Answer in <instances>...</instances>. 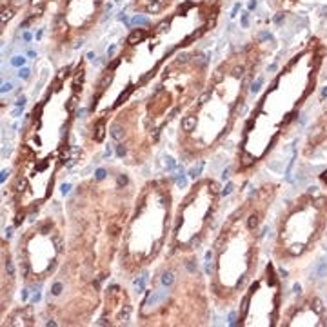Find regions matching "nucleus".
I'll return each mask as SVG.
<instances>
[{
    "label": "nucleus",
    "mask_w": 327,
    "mask_h": 327,
    "mask_svg": "<svg viewBox=\"0 0 327 327\" xmlns=\"http://www.w3.org/2000/svg\"><path fill=\"white\" fill-rule=\"evenodd\" d=\"M60 289H62V285H60V284H54V287H53V293H54V295H58V293H60Z\"/></svg>",
    "instance_id": "obj_10"
},
{
    "label": "nucleus",
    "mask_w": 327,
    "mask_h": 327,
    "mask_svg": "<svg viewBox=\"0 0 327 327\" xmlns=\"http://www.w3.org/2000/svg\"><path fill=\"white\" fill-rule=\"evenodd\" d=\"M256 224H258V216L253 215V216L249 218V227H256Z\"/></svg>",
    "instance_id": "obj_7"
},
{
    "label": "nucleus",
    "mask_w": 327,
    "mask_h": 327,
    "mask_svg": "<svg viewBox=\"0 0 327 327\" xmlns=\"http://www.w3.org/2000/svg\"><path fill=\"white\" fill-rule=\"evenodd\" d=\"M118 182H120V184H126V182H127V178H126V176H120V178H118Z\"/></svg>",
    "instance_id": "obj_13"
},
{
    "label": "nucleus",
    "mask_w": 327,
    "mask_h": 327,
    "mask_svg": "<svg viewBox=\"0 0 327 327\" xmlns=\"http://www.w3.org/2000/svg\"><path fill=\"white\" fill-rule=\"evenodd\" d=\"M325 271H327V265L322 264V265H320V267L316 269V276H324V275H325Z\"/></svg>",
    "instance_id": "obj_6"
},
{
    "label": "nucleus",
    "mask_w": 327,
    "mask_h": 327,
    "mask_svg": "<svg viewBox=\"0 0 327 327\" xmlns=\"http://www.w3.org/2000/svg\"><path fill=\"white\" fill-rule=\"evenodd\" d=\"M104 175H106V173H104V171H102V169H100V171L97 173V176H98V178H104Z\"/></svg>",
    "instance_id": "obj_12"
},
{
    "label": "nucleus",
    "mask_w": 327,
    "mask_h": 327,
    "mask_svg": "<svg viewBox=\"0 0 327 327\" xmlns=\"http://www.w3.org/2000/svg\"><path fill=\"white\" fill-rule=\"evenodd\" d=\"M111 135H113V138L120 140V138H122V131H120V127H118V126H115V127H113V133H111Z\"/></svg>",
    "instance_id": "obj_5"
},
{
    "label": "nucleus",
    "mask_w": 327,
    "mask_h": 327,
    "mask_svg": "<svg viewBox=\"0 0 327 327\" xmlns=\"http://www.w3.org/2000/svg\"><path fill=\"white\" fill-rule=\"evenodd\" d=\"M162 282H164V285H171L173 284V275H171V272H166L164 278H162Z\"/></svg>",
    "instance_id": "obj_4"
},
{
    "label": "nucleus",
    "mask_w": 327,
    "mask_h": 327,
    "mask_svg": "<svg viewBox=\"0 0 327 327\" xmlns=\"http://www.w3.org/2000/svg\"><path fill=\"white\" fill-rule=\"evenodd\" d=\"M327 97V87H325V89H324V93H322V98H325Z\"/></svg>",
    "instance_id": "obj_14"
},
{
    "label": "nucleus",
    "mask_w": 327,
    "mask_h": 327,
    "mask_svg": "<svg viewBox=\"0 0 327 327\" xmlns=\"http://www.w3.org/2000/svg\"><path fill=\"white\" fill-rule=\"evenodd\" d=\"M146 37V33H144V29H135L131 35H129V38H127V42L129 44H135V42H140L142 38Z\"/></svg>",
    "instance_id": "obj_1"
},
{
    "label": "nucleus",
    "mask_w": 327,
    "mask_h": 327,
    "mask_svg": "<svg viewBox=\"0 0 327 327\" xmlns=\"http://www.w3.org/2000/svg\"><path fill=\"white\" fill-rule=\"evenodd\" d=\"M315 309L318 313H322V302H320V300H315Z\"/></svg>",
    "instance_id": "obj_8"
},
{
    "label": "nucleus",
    "mask_w": 327,
    "mask_h": 327,
    "mask_svg": "<svg viewBox=\"0 0 327 327\" xmlns=\"http://www.w3.org/2000/svg\"><path fill=\"white\" fill-rule=\"evenodd\" d=\"M117 153H118V156H124V155H126V149L122 147V146H118V147H117Z\"/></svg>",
    "instance_id": "obj_9"
},
{
    "label": "nucleus",
    "mask_w": 327,
    "mask_h": 327,
    "mask_svg": "<svg viewBox=\"0 0 327 327\" xmlns=\"http://www.w3.org/2000/svg\"><path fill=\"white\" fill-rule=\"evenodd\" d=\"M27 73H29L27 69H20V77H24V78H27Z\"/></svg>",
    "instance_id": "obj_11"
},
{
    "label": "nucleus",
    "mask_w": 327,
    "mask_h": 327,
    "mask_svg": "<svg viewBox=\"0 0 327 327\" xmlns=\"http://www.w3.org/2000/svg\"><path fill=\"white\" fill-rule=\"evenodd\" d=\"M104 138V122H100L97 126V140H102Z\"/></svg>",
    "instance_id": "obj_3"
},
{
    "label": "nucleus",
    "mask_w": 327,
    "mask_h": 327,
    "mask_svg": "<svg viewBox=\"0 0 327 327\" xmlns=\"http://www.w3.org/2000/svg\"><path fill=\"white\" fill-rule=\"evenodd\" d=\"M195 122H196V120H195V117H189L187 120H184V124H182V127L186 129V131H189V129H191V127L195 126Z\"/></svg>",
    "instance_id": "obj_2"
}]
</instances>
